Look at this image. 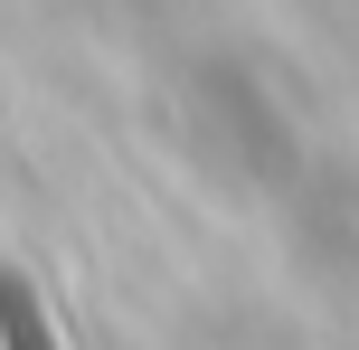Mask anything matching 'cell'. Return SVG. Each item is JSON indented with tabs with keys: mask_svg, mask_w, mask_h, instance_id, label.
<instances>
[{
	"mask_svg": "<svg viewBox=\"0 0 359 350\" xmlns=\"http://www.w3.org/2000/svg\"><path fill=\"white\" fill-rule=\"evenodd\" d=\"M0 341H10V350H57V341H48V313H38V294L19 284V265H0Z\"/></svg>",
	"mask_w": 359,
	"mask_h": 350,
	"instance_id": "obj_1",
	"label": "cell"
}]
</instances>
